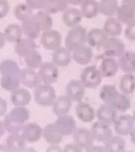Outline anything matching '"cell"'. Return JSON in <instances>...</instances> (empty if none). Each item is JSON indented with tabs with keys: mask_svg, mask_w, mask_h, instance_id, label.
<instances>
[{
	"mask_svg": "<svg viewBox=\"0 0 135 152\" xmlns=\"http://www.w3.org/2000/svg\"><path fill=\"white\" fill-rule=\"evenodd\" d=\"M93 56V52L87 45H81L72 52V59L78 65H86L89 64Z\"/></svg>",
	"mask_w": 135,
	"mask_h": 152,
	"instance_id": "ac0fdd59",
	"label": "cell"
},
{
	"mask_svg": "<svg viewBox=\"0 0 135 152\" xmlns=\"http://www.w3.org/2000/svg\"><path fill=\"white\" fill-rule=\"evenodd\" d=\"M14 15L17 20L22 22L33 16V10L26 3H20L14 8Z\"/></svg>",
	"mask_w": 135,
	"mask_h": 152,
	"instance_id": "b9f144b4",
	"label": "cell"
},
{
	"mask_svg": "<svg viewBox=\"0 0 135 152\" xmlns=\"http://www.w3.org/2000/svg\"><path fill=\"white\" fill-rule=\"evenodd\" d=\"M25 3L32 10H41L44 8L46 0H25Z\"/></svg>",
	"mask_w": 135,
	"mask_h": 152,
	"instance_id": "f6af8a7d",
	"label": "cell"
},
{
	"mask_svg": "<svg viewBox=\"0 0 135 152\" xmlns=\"http://www.w3.org/2000/svg\"><path fill=\"white\" fill-rule=\"evenodd\" d=\"M52 111L57 117L68 115L69 112L72 106V101L66 95L59 96L54 100L52 105Z\"/></svg>",
	"mask_w": 135,
	"mask_h": 152,
	"instance_id": "e0dca14e",
	"label": "cell"
},
{
	"mask_svg": "<svg viewBox=\"0 0 135 152\" xmlns=\"http://www.w3.org/2000/svg\"><path fill=\"white\" fill-rule=\"evenodd\" d=\"M7 113V102L2 97H0V117L5 116Z\"/></svg>",
	"mask_w": 135,
	"mask_h": 152,
	"instance_id": "c3c4849f",
	"label": "cell"
},
{
	"mask_svg": "<svg viewBox=\"0 0 135 152\" xmlns=\"http://www.w3.org/2000/svg\"><path fill=\"white\" fill-rule=\"evenodd\" d=\"M121 92L130 95L135 91V75L133 74H125L121 78L119 85Z\"/></svg>",
	"mask_w": 135,
	"mask_h": 152,
	"instance_id": "d590c367",
	"label": "cell"
},
{
	"mask_svg": "<svg viewBox=\"0 0 135 152\" xmlns=\"http://www.w3.org/2000/svg\"><path fill=\"white\" fill-rule=\"evenodd\" d=\"M119 68L126 74H133L135 71V52L125 51L118 60Z\"/></svg>",
	"mask_w": 135,
	"mask_h": 152,
	"instance_id": "ffe728a7",
	"label": "cell"
},
{
	"mask_svg": "<svg viewBox=\"0 0 135 152\" xmlns=\"http://www.w3.org/2000/svg\"><path fill=\"white\" fill-rule=\"evenodd\" d=\"M99 70L104 78L114 77L119 70L118 61H116L113 57L107 56L102 60Z\"/></svg>",
	"mask_w": 135,
	"mask_h": 152,
	"instance_id": "cb8c5ba5",
	"label": "cell"
},
{
	"mask_svg": "<svg viewBox=\"0 0 135 152\" xmlns=\"http://www.w3.org/2000/svg\"><path fill=\"white\" fill-rule=\"evenodd\" d=\"M42 137L50 145H56L61 142L62 135L57 131L54 124H48L43 128Z\"/></svg>",
	"mask_w": 135,
	"mask_h": 152,
	"instance_id": "f1b7e54d",
	"label": "cell"
},
{
	"mask_svg": "<svg viewBox=\"0 0 135 152\" xmlns=\"http://www.w3.org/2000/svg\"><path fill=\"white\" fill-rule=\"evenodd\" d=\"M53 124L57 131L62 136L73 135L74 131L77 129V123L75 120L73 116L70 115L57 117L56 121Z\"/></svg>",
	"mask_w": 135,
	"mask_h": 152,
	"instance_id": "52a82bcc",
	"label": "cell"
},
{
	"mask_svg": "<svg viewBox=\"0 0 135 152\" xmlns=\"http://www.w3.org/2000/svg\"><path fill=\"white\" fill-rule=\"evenodd\" d=\"M122 4L127 6L135 11V0H122Z\"/></svg>",
	"mask_w": 135,
	"mask_h": 152,
	"instance_id": "816d5d0a",
	"label": "cell"
},
{
	"mask_svg": "<svg viewBox=\"0 0 135 152\" xmlns=\"http://www.w3.org/2000/svg\"><path fill=\"white\" fill-rule=\"evenodd\" d=\"M129 152H131V151H129Z\"/></svg>",
	"mask_w": 135,
	"mask_h": 152,
	"instance_id": "94428289",
	"label": "cell"
},
{
	"mask_svg": "<svg viewBox=\"0 0 135 152\" xmlns=\"http://www.w3.org/2000/svg\"><path fill=\"white\" fill-rule=\"evenodd\" d=\"M21 80L19 76H2L0 78V85L7 91L13 92L20 88Z\"/></svg>",
	"mask_w": 135,
	"mask_h": 152,
	"instance_id": "74e56055",
	"label": "cell"
},
{
	"mask_svg": "<svg viewBox=\"0 0 135 152\" xmlns=\"http://www.w3.org/2000/svg\"><path fill=\"white\" fill-rule=\"evenodd\" d=\"M113 107L117 111L123 112V113L127 111L130 107V100L128 95L124 94L122 92L119 93L118 98L114 103Z\"/></svg>",
	"mask_w": 135,
	"mask_h": 152,
	"instance_id": "7bdbcfd3",
	"label": "cell"
},
{
	"mask_svg": "<svg viewBox=\"0 0 135 152\" xmlns=\"http://www.w3.org/2000/svg\"><path fill=\"white\" fill-rule=\"evenodd\" d=\"M125 35L129 40L135 41V19L126 25Z\"/></svg>",
	"mask_w": 135,
	"mask_h": 152,
	"instance_id": "ee69618b",
	"label": "cell"
},
{
	"mask_svg": "<svg viewBox=\"0 0 135 152\" xmlns=\"http://www.w3.org/2000/svg\"><path fill=\"white\" fill-rule=\"evenodd\" d=\"M85 152H107L105 148L103 147H98V146H92L89 148H88Z\"/></svg>",
	"mask_w": 135,
	"mask_h": 152,
	"instance_id": "f907efd6",
	"label": "cell"
},
{
	"mask_svg": "<svg viewBox=\"0 0 135 152\" xmlns=\"http://www.w3.org/2000/svg\"><path fill=\"white\" fill-rule=\"evenodd\" d=\"M56 97L55 90L52 85L40 84L34 89V100L40 106H52Z\"/></svg>",
	"mask_w": 135,
	"mask_h": 152,
	"instance_id": "3957f363",
	"label": "cell"
},
{
	"mask_svg": "<svg viewBox=\"0 0 135 152\" xmlns=\"http://www.w3.org/2000/svg\"><path fill=\"white\" fill-rule=\"evenodd\" d=\"M102 76L99 68L95 66H89L85 68L80 75V81L85 88L95 89L98 87L102 82Z\"/></svg>",
	"mask_w": 135,
	"mask_h": 152,
	"instance_id": "277c9868",
	"label": "cell"
},
{
	"mask_svg": "<svg viewBox=\"0 0 135 152\" xmlns=\"http://www.w3.org/2000/svg\"><path fill=\"white\" fill-rule=\"evenodd\" d=\"M40 44L43 48L48 51H54L61 47L62 36L59 31L49 29L42 32L40 35Z\"/></svg>",
	"mask_w": 135,
	"mask_h": 152,
	"instance_id": "8992f818",
	"label": "cell"
},
{
	"mask_svg": "<svg viewBox=\"0 0 135 152\" xmlns=\"http://www.w3.org/2000/svg\"><path fill=\"white\" fill-rule=\"evenodd\" d=\"M118 7L117 0H100L99 2V13L108 18L117 14Z\"/></svg>",
	"mask_w": 135,
	"mask_h": 152,
	"instance_id": "836d02e7",
	"label": "cell"
},
{
	"mask_svg": "<svg viewBox=\"0 0 135 152\" xmlns=\"http://www.w3.org/2000/svg\"><path fill=\"white\" fill-rule=\"evenodd\" d=\"M6 147L9 152H21L26 147V141L19 133H10L6 140Z\"/></svg>",
	"mask_w": 135,
	"mask_h": 152,
	"instance_id": "484cf974",
	"label": "cell"
},
{
	"mask_svg": "<svg viewBox=\"0 0 135 152\" xmlns=\"http://www.w3.org/2000/svg\"><path fill=\"white\" fill-rule=\"evenodd\" d=\"M81 12L86 18H93L99 14V2L97 0H83L81 3Z\"/></svg>",
	"mask_w": 135,
	"mask_h": 152,
	"instance_id": "f546056e",
	"label": "cell"
},
{
	"mask_svg": "<svg viewBox=\"0 0 135 152\" xmlns=\"http://www.w3.org/2000/svg\"><path fill=\"white\" fill-rule=\"evenodd\" d=\"M21 28L25 37L30 38L33 40H35L36 38H37L41 33L40 26L34 18V14L28 19L22 21Z\"/></svg>",
	"mask_w": 135,
	"mask_h": 152,
	"instance_id": "d4e9b609",
	"label": "cell"
},
{
	"mask_svg": "<svg viewBox=\"0 0 135 152\" xmlns=\"http://www.w3.org/2000/svg\"><path fill=\"white\" fill-rule=\"evenodd\" d=\"M20 133L26 142L33 143L39 141L42 137L43 128L38 124L28 123L23 126Z\"/></svg>",
	"mask_w": 135,
	"mask_h": 152,
	"instance_id": "30bf717a",
	"label": "cell"
},
{
	"mask_svg": "<svg viewBox=\"0 0 135 152\" xmlns=\"http://www.w3.org/2000/svg\"><path fill=\"white\" fill-rule=\"evenodd\" d=\"M104 53L109 57H119L126 51L125 45L117 37H108L104 45Z\"/></svg>",
	"mask_w": 135,
	"mask_h": 152,
	"instance_id": "4fadbf2b",
	"label": "cell"
},
{
	"mask_svg": "<svg viewBox=\"0 0 135 152\" xmlns=\"http://www.w3.org/2000/svg\"><path fill=\"white\" fill-rule=\"evenodd\" d=\"M46 152H63L62 149L59 147V144L50 145L46 150Z\"/></svg>",
	"mask_w": 135,
	"mask_h": 152,
	"instance_id": "681fc988",
	"label": "cell"
},
{
	"mask_svg": "<svg viewBox=\"0 0 135 152\" xmlns=\"http://www.w3.org/2000/svg\"><path fill=\"white\" fill-rule=\"evenodd\" d=\"M107 38L108 36L107 35L103 28H92L87 33V43L89 46L96 48L104 47Z\"/></svg>",
	"mask_w": 135,
	"mask_h": 152,
	"instance_id": "9a60e30c",
	"label": "cell"
},
{
	"mask_svg": "<svg viewBox=\"0 0 135 152\" xmlns=\"http://www.w3.org/2000/svg\"><path fill=\"white\" fill-rule=\"evenodd\" d=\"M82 14L80 10L71 7L64 10L62 15V21L67 27L72 28L78 26L82 20Z\"/></svg>",
	"mask_w": 135,
	"mask_h": 152,
	"instance_id": "44dd1931",
	"label": "cell"
},
{
	"mask_svg": "<svg viewBox=\"0 0 135 152\" xmlns=\"http://www.w3.org/2000/svg\"><path fill=\"white\" fill-rule=\"evenodd\" d=\"M0 152H9L8 150H7V147H6V145L1 144L0 143Z\"/></svg>",
	"mask_w": 135,
	"mask_h": 152,
	"instance_id": "680465c9",
	"label": "cell"
},
{
	"mask_svg": "<svg viewBox=\"0 0 135 152\" xmlns=\"http://www.w3.org/2000/svg\"><path fill=\"white\" fill-rule=\"evenodd\" d=\"M115 131L118 135H127L134 129V122L130 115H122L115 121Z\"/></svg>",
	"mask_w": 135,
	"mask_h": 152,
	"instance_id": "2e32d148",
	"label": "cell"
},
{
	"mask_svg": "<svg viewBox=\"0 0 135 152\" xmlns=\"http://www.w3.org/2000/svg\"><path fill=\"white\" fill-rule=\"evenodd\" d=\"M117 110L111 104L104 103L97 110V116L99 121L102 123L111 125L115 123L117 119Z\"/></svg>",
	"mask_w": 135,
	"mask_h": 152,
	"instance_id": "5bb4252c",
	"label": "cell"
},
{
	"mask_svg": "<svg viewBox=\"0 0 135 152\" xmlns=\"http://www.w3.org/2000/svg\"><path fill=\"white\" fill-rule=\"evenodd\" d=\"M4 36L6 40L9 43H17L21 40L23 35L21 26L17 23L9 24L5 28Z\"/></svg>",
	"mask_w": 135,
	"mask_h": 152,
	"instance_id": "1f68e13d",
	"label": "cell"
},
{
	"mask_svg": "<svg viewBox=\"0 0 135 152\" xmlns=\"http://www.w3.org/2000/svg\"><path fill=\"white\" fill-rule=\"evenodd\" d=\"M107 152H125L126 142L119 136H112L105 142Z\"/></svg>",
	"mask_w": 135,
	"mask_h": 152,
	"instance_id": "8d00e7d4",
	"label": "cell"
},
{
	"mask_svg": "<svg viewBox=\"0 0 135 152\" xmlns=\"http://www.w3.org/2000/svg\"><path fill=\"white\" fill-rule=\"evenodd\" d=\"M21 69L13 59H5L0 63V74L2 76H19Z\"/></svg>",
	"mask_w": 135,
	"mask_h": 152,
	"instance_id": "d6a6232c",
	"label": "cell"
},
{
	"mask_svg": "<svg viewBox=\"0 0 135 152\" xmlns=\"http://www.w3.org/2000/svg\"><path fill=\"white\" fill-rule=\"evenodd\" d=\"M38 75L44 84L52 85L59 79V71L58 66L52 62H45L40 66Z\"/></svg>",
	"mask_w": 135,
	"mask_h": 152,
	"instance_id": "5b68a950",
	"label": "cell"
},
{
	"mask_svg": "<svg viewBox=\"0 0 135 152\" xmlns=\"http://www.w3.org/2000/svg\"><path fill=\"white\" fill-rule=\"evenodd\" d=\"M32 96L30 92L24 88H18L11 92L10 101L16 107H25L31 102Z\"/></svg>",
	"mask_w": 135,
	"mask_h": 152,
	"instance_id": "603a6c76",
	"label": "cell"
},
{
	"mask_svg": "<svg viewBox=\"0 0 135 152\" xmlns=\"http://www.w3.org/2000/svg\"><path fill=\"white\" fill-rule=\"evenodd\" d=\"M68 5L66 0H46L44 10L51 15L59 12H63L68 8Z\"/></svg>",
	"mask_w": 135,
	"mask_h": 152,
	"instance_id": "e575fe53",
	"label": "cell"
},
{
	"mask_svg": "<svg viewBox=\"0 0 135 152\" xmlns=\"http://www.w3.org/2000/svg\"><path fill=\"white\" fill-rule=\"evenodd\" d=\"M36 49V45L33 39L28 37H22L17 43H15L14 51L19 56L25 57L33 50Z\"/></svg>",
	"mask_w": 135,
	"mask_h": 152,
	"instance_id": "83f0119b",
	"label": "cell"
},
{
	"mask_svg": "<svg viewBox=\"0 0 135 152\" xmlns=\"http://www.w3.org/2000/svg\"><path fill=\"white\" fill-rule=\"evenodd\" d=\"M19 78L21 84L30 89H35L40 86L41 83L37 72L35 70L28 67L21 69L19 74Z\"/></svg>",
	"mask_w": 135,
	"mask_h": 152,
	"instance_id": "8fae6325",
	"label": "cell"
},
{
	"mask_svg": "<svg viewBox=\"0 0 135 152\" xmlns=\"http://www.w3.org/2000/svg\"><path fill=\"white\" fill-rule=\"evenodd\" d=\"M85 87L80 80L72 79L66 86V95L72 102H80L84 98Z\"/></svg>",
	"mask_w": 135,
	"mask_h": 152,
	"instance_id": "ba28073f",
	"label": "cell"
},
{
	"mask_svg": "<svg viewBox=\"0 0 135 152\" xmlns=\"http://www.w3.org/2000/svg\"><path fill=\"white\" fill-rule=\"evenodd\" d=\"M24 60L26 64V66L28 68H31L35 70V69L40 68L42 62V56L37 50L35 49L29 52L28 55H26L24 57Z\"/></svg>",
	"mask_w": 135,
	"mask_h": 152,
	"instance_id": "ab89813d",
	"label": "cell"
},
{
	"mask_svg": "<svg viewBox=\"0 0 135 152\" xmlns=\"http://www.w3.org/2000/svg\"><path fill=\"white\" fill-rule=\"evenodd\" d=\"M30 113L25 107H16L7 113L3 120L5 130L9 133H19L25 123L28 121Z\"/></svg>",
	"mask_w": 135,
	"mask_h": 152,
	"instance_id": "6da1fadb",
	"label": "cell"
},
{
	"mask_svg": "<svg viewBox=\"0 0 135 152\" xmlns=\"http://www.w3.org/2000/svg\"><path fill=\"white\" fill-rule=\"evenodd\" d=\"M21 152H37V151L31 147H25Z\"/></svg>",
	"mask_w": 135,
	"mask_h": 152,
	"instance_id": "11a10c76",
	"label": "cell"
},
{
	"mask_svg": "<svg viewBox=\"0 0 135 152\" xmlns=\"http://www.w3.org/2000/svg\"><path fill=\"white\" fill-rule=\"evenodd\" d=\"M117 16H118L117 18L121 21V23L127 25L130 21L135 19V11L127 6L121 4L118 7Z\"/></svg>",
	"mask_w": 135,
	"mask_h": 152,
	"instance_id": "60d3db41",
	"label": "cell"
},
{
	"mask_svg": "<svg viewBox=\"0 0 135 152\" xmlns=\"http://www.w3.org/2000/svg\"><path fill=\"white\" fill-rule=\"evenodd\" d=\"M68 2V4L72 5H80L82 2L83 0H66Z\"/></svg>",
	"mask_w": 135,
	"mask_h": 152,
	"instance_id": "db71d44e",
	"label": "cell"
},
{
	"mask_svg": "<svg viewBox=\"0 0 135 152\" xmlns=\"http://www.w3.org/2000/svg\"><path fill=\"white\" fill-rule=\"evenodd\" d=\"M34 18L40 26L41 32L52 29L53 26V20L49 14H47L45 11H39L34 14Z\"/></svg>",
	"mask_w": 135,
	"mask_h": 152,
	"instance_id": "f35d334b",
	"label": "cell"
},
{
	"mask_svg": "<svg viewBox=\"0 0 135 152\" xmlns=\"http://www.w3.org/2000/svg\"><path fill=\"white\" fill-rule=\"evenodd\" d=\"M119 93L114 86L105 85L99 91V97L105 104H111L113 106L114 103L118 98Z\"/></svg>",
	"mask_w": 135,
	"mask_h": 152,
	"instance_id": "4dcf8cb0",
	"label": "cell"
},
{
	"mask_svg": "<svg viewBox=\"0 0 135 152\" xmlns=\"http://www.w3.org/2000/svg\"><path fill=\"white\" fill-rule=\"evenodd\" d=\"M103 29L110 37H116L121 34L123 31V26L121 21L117 18L109 17L104 21Z\"/></svg>",
	"mask_w": 135,
	"mask_h": 152,
	"instance_id": "4316f807",
	"label": "cell"
},
{
	"mask_svg": "<svg viewBox=\"0 0 135 152\" xmlns=\"http://www.w3.org/2000/svg\"><path fill=\"white\" fill-rule=\"evenodd\" d=\"M75 113L78 119L84 123L92 122L96 116L93 107L86 102H78L75 108Z\"/></svg>",
	"mask_w": 135,
	"mask_h": 152,
	"instance_id": "7402d4cb",
	"label": "cell"
},
{
	"mask_svg": "<svg viewBox=\"0 0 135 152\" xmlns=\"http://www.w3.org/2000/svg\"><path fill=\"white\" fill-rule=\"evenodd\" d=\"M73 140L74 143L85 150L93 146L95 141L91 131L86 128H77L73 133Z\"/></svg>",
	"mask_w": 135,
	"mask_h": 152,
	"instance_id": "9c48e42d",
	"label": "cell"
},
{
	"mask_svg": "<svg viewBox=\"0 0 135 152\" xmlns=\"http://www.w3.org/2000/svg\"><path fill=\"white\" fill-rule=\"evenodd\" d=\"M52 59L57 66H67L72 60V52L66 47H60L53 52Z\"/></svg>",
	"mask_w": 135,
	"mask_h": 152,
	"instance_id": "d6986e66",
	"label": "cell"
},
{
	"mask_svg": "<svg viewBox=\"0 0 135 152\" xmlns=\"http://www.w3.org/2000/svg\"><path fill=\"white\" fill-rule=\"evenodd\" d=\"M6 38H5L4 33H2V32H0V49L4 47L5 44H6Z\"/></svg>",
	"mask_w": 135,
	"mask_h": 152,
	"instance_id": "f5cc1de1",
	"label": "cell"
},
{
	"mask_svg": "<svg viewBox=\"0 0 135 152\" xmlns=\"http://www.w3.org/2000/svg\"><path fill=\"white\" fill-rule=\"evenodd\" d=\"M63 152H83V149L81 148L79 146L73 142V143H68L66 144L62 149Z\"/></svg>",
	"mask_w": 135,
	"mask_h": 152,
	"instance_id": "7dc6e473",
	"label": "cell"
},
{
	"mask_svg": "<svg viewBox=\"0 0 135 152\" xmlns=\"http://www.w3.org/2000/svg\"><path fill=\"white\" fill-rule=\"evenodd\" d=\"M90 131L94 138V140L100 142H106L113 136L112 131L109 125L102 123L100 121H97L93 124Z\"/></svg>",
	"mask_w": 135,
	"mask_h": 152,
	"instance_id": "7c38bea8",
	"label": "cell"
},
{
	"mask_svg": "<svg viewBox=\"0 0 135 152\" xmlns=\"http://www.w3.org/2000/svg\"><path fill=\"white\" fill-rule=\"evenodd\" d=\"M132 117H133V120H134V124H135V110L134 111V113H133Z\"/></svg>",
	"mask_w": 135,
	"mask_h": 152,
	"instance_id": "91938a15",
	"label": "cell"
},
{
	"mask_svg": "<svg viewBox=\"0 0 135 152\" xmlns=\"http://www.w3.org/2000/svg\"><path fill=\"white\" fill-rule=\"evenodd\" d=\"M130 138H131L132 142L135 144V128H134V129L131 131V132L130 133Z\"/></svg>",
	"mask_w": 135,
	"mask_h": 152,
	"instance_id": "6f0895ef",
	"label": "cell"
},
{
	"mask_svg": "<svg viewBox=\"0 0 135 152\" xmlns=\"http://www.w3.org/2000/svg\"><path fill=\"white\" fill-rule=\"evenodd\" d=\"M87 31L82 26H76L70 28L65 38V45L70 52L87 42Z\"/></svg>",
	"mask_w": 135,
	"mask_h": 152,
	"instance_id": "7a4b0ae2",
	"label": "cell"
},
{
	"mask_svg": "<svg viewBox=\"0 0 135 152\" xmlns=\"http://www.w3.org/2000/svg\"><path fill=\"white\" fill-rule=\"evenodd\" d=\"M9 11L8 0H0V19L7 16Z\"/></svg>",
	"mask_w": 135,
	"mask_h": 152,
	"instance_id": "bcb514c9",
	"label": "cell"
},
{
	"mask_svg": "<svg viewBox=\"0 0 135 152\" xmlns=\"http://www.w3.org/2000/svg\"><path fill=\"white\" fill-rule=\"evenodd\" d=\"M5 132H6V130H5L4 126H3V123L0 121V139L4 135Z\"/></svg>",
	"mask_w": 135,
	"mask_h": 152,
	"instance_id": "9f6ffc18",
	"label": "cell"
}]
</instances>
